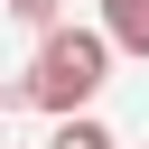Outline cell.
I'll list each match as a JSON object with an SVG mask.
<instances>
[{"label":"cell","instance_id":"obj_2","mask_svg":"<svg viewBox=\"0 0 149 149\" xmlns=\"http://www.w3.org/2000/svg\"><path fill=\"white\" fill-rule=\"evenodd\" d=\"M102 37L121 56H149V0H102Z\"/></svg>","mask_w":149,"mask_h":149},{"label":"cell","instance_id":"obj_5","mask_svg":"<svg viewBox=\"0 0 149 149\" xmlns=\"http://www.w3.org/2000/svg\"><path fill=\"white\" fill-rule=\"evenodd\" d=\"M0 102H9V93H0Z\"/></svg>","mask_w":149,"mask_h":149},{"label":"cell","instance_id":"obj_3","mask_svg":"<svg viewBox=\"0 0 149 149\" xmlns=\"http://www.w3.org/2000/svg\"><path fill=\"white\" fill-rule=\"evenodd\" d=\"M47 149H112V130L93 121V112H56V140Z\"/></svg>","mask_w":149,"mask_h":149},{"label":"cell","instance_id":"obj_1","mask_svg":"<svg viewBox=\"0 0 149 149\" xmlns=\"http://www.w3.org/2000/svg\"><path fill=\"white\" fill-rule=\"evenodd\" d=\"M102 84H112V37H102V28H47L19 102H37V112H84Z\"/></svg>","mask_w":149,"mask_h":149},{"label":"cell","instance_id":"obj_4","mask_svg":"<svg viewBox=\"0 0 149 149\" xmlns=\"http://www.w3.org/2000/svg\"><path fill=\"white\" fill-rule=\"evenodd\" d=\"M56 9L65 0H9V19H28V28H56Z\"/></svg>","mask_w":149,"mask_h":149}]
</instances>
